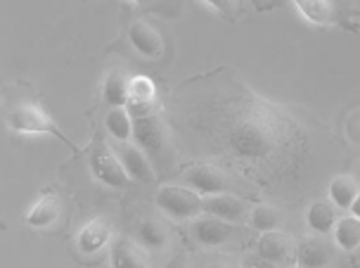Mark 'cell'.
<instances>
[{
  "instance_id": "6da1fadb",
  "label": "cell",
  "mask_w": 360,
  "mask_h": 268,
  "mask_svg": "<svg viewBox=\"0 0 360 268\" xmlns=\"http://www.w3.org/2000/svg\"><path fill=\"white\" fill-rule=\"evenodd\" d=\"M280 126L282 119L275 117V112H270L268 107H259L233 129L230 148L237 157L247 159V162L266 159L280 140Z\"/></svg>"
},
{
  "instance_id": "7a4b0ae2",
  "label": "cell",
  "mask_w": 360,
  "mask_h": 268,
  "mask_svg": "<svg viewBox=\"0 0 360 268\" xmlns=\"http://www.w3.org/2000/svg\"><path fill=\"white\" fill-rule=\"evenodd\" d=\"M8 126L17 133H27V136H38V133H45V136H53L57 140H62L72 152H81V148L76 143L67 138V133H62L60 126L50 119V114L43 110L36 102H22L15 110L8 114Z\"/></svg>"
},
{
  "instance_id": "3957f363",
  "label": "cell",
  "mask_w": 360,
  "mask_h": 268,
  "mask_svg": "<svg viewBox=\"0 0 360 268\" xmlns=\"http://www.w3.org/2000/svg\"><path fill=\"white\" fill-rule=\"evenodd\" d=\"M154 204H157L166 216H171V219H176V221L195 219L197 214L204 212L199 193L185 190V188H180V185H164V188H159L157 195H154Z\"/></svg>"
},
{
  "instance_id": "277c9868",
  "label": "cell",
  "mask_w": 360,
  "mask_h": 268,
  "mask_svg": "<svg viewBox=\"0 0 360 268\" xmlns=\"http://www.w3.org/2000/svg\"><path fill=\"white\" fill-rule=\"evenodd\" d=\"M90 171L107 188H128L133 181L124 169V164H121L119 155H114L102 140H98L90 150Z\"/></svg>"
},
{
  "instance_id": "5b68a950",
  "label": "cell",
  "mask_w": 360,
  "mask_h": 268,
  "mask_svg": "<svg viewBox=\"0 0 360 268\" xmlns=\"http://www.w3.org/2000/svg\"><path fill=\"white\" fill-rule=\"evenodd\" d=\"M133 138L138 143V148L145 152L147 157H152L154 162H162L164 155H169V138L166 131L154 114L150 117H138L133 119Z\"/></svg>"
},
{
  "instance_id": "8992f818",
  "label": "cell",
  "mask_w": 360,
  "mask_h": 268,
  "mask_svg": "<svg viewBox=\"0 0 360 268\" xmlns=\"http://www.w3.org/2000/svg\"><path fill=\"white\" fill-rule=\"evenodd\" d=\"M183 181L199 195H218L228 190V176L211 164H197V167L188 169Z\"/></svg>"
},
{
  "instance_id": "52a82bcc",
  "label": "cell",
  "mask_w": 360,
  "mask_h": 268,
  "mask_svg": "<svg viewBox=\"0 0 360 268\" xmlns=\"http://www.w3.org/2000/svg\"><path fill=\"white\" fill-rule=\"evenodd\" d=\"M259 254L268 264H289L297 261V247L294 240L287 233L280 231H266L259 240Z\"/></svg>"
},
{
  "instance_id": "ba28073f",
  "label": "cell",
  "mask_w": 360,
  "mask_h": 268,
  "mask_svg": "<svg viewBox=\"0 0 360 268\" xmlns=\"http://www.w3.org/2000/svg\"><path fill=\"white\" fill-rule=\"evenodd\" d=\"M154 100H157V88L147 76H133L128 84V112L133 119L150 117L154 112Z\"/></svg>"
},
{
  "instance_id": "9c48e42d",
  "label": "cell",
  "mask_w": 360,
  "mask_h": 268,
  "mask_svg": "<svg viewBox=\"0 0 360 268\" xmlns=\"http://www.w3.org/2000/svg\"><path fill=\"white\" fill-rule=\"evenodd\" d=\"M192 235H195V240L202 247H218L223 242H228V238L233 235V226H230V221L207 214L202 219H195Z\"/></svg>"
},
{
  "instance_id": "30bf717a",
  "label": "cell",
  "mask_w": 360,
  "mask_h": 268,
  "mask_svg": "<svg viewBox=\"0 0 360 268\" xmlns=\"http://www.w3.org/2000/svg\"><path fill=\"white\" fill-rule=\"evenodd\" d=\"M128 41H131V46L143 57H147V60H157V57H162L164 53V41H162V36H159V31L154 29L152 24L143 22V19L131 24V29H128Z\"/></svg>"
},
{
  "instance_id": "8fae6325",
  "label": "cell",
  "mask_w": 360,
  "mask_h": 268,
  "mask_svg": "<svg viewBox=\"0 0 360 268\" xmlns=\"http://www.w3.org/2000/svg\"><path fill=\"white\" fill-rule=\"evenodd\" d=\"M117 155H119L121 164H124V169L128 171V176H131L133 181L152 183V178H154L152 164H150V159H147V155L138 148V145H133L131 140H126V143H119Z\"/></svg>"
},
{
  "instance_id": "7c38bea8",
  "label": "cell",
  "mask_w": 360,
  "mask_h": 268,
  "mask_svg": "<svg viewBox=\"0 0 360 268\" xmlns=\"http://www.w3.org/2000/svg\"><path fill=\"white\" fill-rule=\"evenodd\" d=\"M202 209L204 214L218 216V219L225 221H240L244 212H247V204H244L240 197L228 195V193H218V195H204L202 197Z\"/></svg>"
},
{
  "instance_id": "4fadbf2b",
  "label": "cell",
  "mask_w": 360,
  "mask_h": 268,
  "mask_svg": "<svg viewBox=\"0 0 360 268\" xmlns=\"http://www.w3.org/2000/svg\"><path fill=\"white\" fill-rule=\"evenodd\" d=\"M60 214H62V200H60V195L45 193L41 200H38L34 207L29 209L27 223H29L31 228H50V226H55V223H57Z\"/></svg>"
},
{
  "instance_id": "5bb4252c",
  "label": "cell",
  "mask_w": 360,
  "mask_h": 268,
  "mask_svg": "<svg viewBox=\"0 0 360 268\" xmlns=\"http://www.w3.org/2000/svg\"><path fill=\"white\" fill-rule=\"evenodd\" d=\"M79 250L83 254H95L109 242V223L105 219H93L81 228L79 233Z\"/></svg>"
},
{
  "instance_id": "9a60e30c",
  "label": "cell",
  "mask_w": 360,
  "mask_h": 268,
  "mask_svg": "<svg viewBox=\"0 0 360 268\" xmlns=\"http://www.w3.org/2000/svg\"><path fill=\"white\" fill-rule=\"evenodd\" d=\"M294 5L304 15L308 22L318 24V27H327V24L339 22L337 19V8L332 0H294Z\"/></svg>"
},
{
  "instance_id": "2e32d148",
  "label": "cell",
  "mask_w": 360,
  "mask_h": 268,
  "mask_svg": "<svg viewBox=\"0 0 360 268\" xmlns=\"http://www.w3.org/2000/svg\"><path fill=\"white\" fill-rule=\"evenodd\" d=\"M306 223L313 233L327 235L334 231V223H337V212H334V202H313L306 212Z\"/></svg>"
},
{
  "instance_id": "e0dca14e",
  "label": "cell",
  "mask_w": 360,
  "mask_h": 268,
  "mask_svg": "<svg viewBox=\"0 0 360 268\" xmlns=\"http://www.w3.org/2000/svg\"><path fill=\"white\" fill-rule=\"evenodd\" d=\"M332 261L330 247L318 238H308L297 247V264L299 266H325Z\"/></svg>"
},
{
  "instance_id": "ac0fdd59",
  "label": "cell",
  "mask_w": 360,
  "mask_h": 268,
  "mask_svg": "<svg viewBox=\"0 0 360 268\" xmlns=\"http://www.w3.org/2000/svg\"><path fill=\"white\" fill-rule=\"evenodd\" d=\"M105 126L117 143H126L133 138V117L128 112V107H112L105 117Z\"/></svg>"
},
{
  "instance_id": "d6986e66",
  "label": "cell",
  "mask_w": 360,
  "mask_h": 268,
  "mask_svg": "<svg viewBox=\"0 0 360 268\" xmlns=\"http://www.w3.org/2000/svg\"><path fill=\"white\" fill-rule=\"evenodd\" d=\"M128 84L131 79H126L121 72H109L102 86V95L109 107H126L128 105Z\"/></svg>"
},
{
  "instance_id": "ffe728a7",
  "label": "cell",
  "mask_w": 360,
  "mask_h": 268,
  "mask_svg": "<svg viewBox=\"0 0 360 268\" xmlns=\"http://www.w3.org/2000/svg\"><path fill=\"white\" fill-rule=\"evenodd\" d=\"M360 193L358 183L353 176H337L332 178L330 183V200L334 202V207H342V209H351L353 200H356V195Z\"/></svg>"
},
{
  "instance_id": "44dd1931",
  "label": "cell",
  "mask_w": 360,
  "mask_h": 268,
  "mask_svg": "<svg viewBox=\"0 0 360 268\" xmlns=\"http://www.w3.org/2000/svg\"><path fill=\"white\" fill-rule=\"evenodd\" d=\"M334 240H337V245L342 247V250L351 252L356 250L360 245V219L356 216H346V219H339L334 223Z\"/></svg>"
},
{
  "instance_id": "7402d4cb",
  "label": "cell",
  "mask_w": 360,
  "mask_h": 268,
  "mask_svg": "<svg viewBox=\"0 0 360 268\" xmlns=\"http://www.w3.org/2000/svg\"><path fill=\"white\" fill-rule=\"evenodd\" d=\"M112 264L114 266H145L147 257L128 238H117L112 245Z\"/></svg>"
},
{
  "instance_id": "603a6c76",
  "label": "cell",
  "mask_w": 360,
  "mask_h": 268,
  "mask_svg": "<svg viewBox=\"0 0 360 268\" xmlns=\"http://www.w3.org/2000/svg\"><path fill=\"white\" fill-rule=\"evenodd\" d=\"M138 242L143 247H150V250H164L169 245V233L162 223L157 221H143L138 226Z\"/></svg>"
},
{
  "instance_id": "cb8c5ba5",
  "label": "cell",
  "mask_w": 360,
  "mask_h": 268,
  "mask_svg": "<svg viewBox=\"0 0 360 268\" xmlns=\"http://www.w3.org/2000/svg\"><path fill=\"white\" fill-rule=\"evenodd\" d=\"M249 223H252V228H256V231L266 233V231H275V228L280 226L282 216H280V212L275 207H268V204H259V207H254Z\"/></svg>"
},
{
  "instance_id": "d4e9b609",
  "label": "cell",
  "mask_w": 360,
  "mask_h": 268,
  "mask_svg": "<svg viewBox=\"0 0 360 268\" xmlns=\"http://www.w3.org/2000/svg\"><path fill=\"white\" fill-rule=\"evenodd\" d=\"M211 10H216L218 15L228 22H235L237 17V10H240V0H204Z\"/></svg>"
},
{
  "instance_id": "484cf974",
  "label": "cell",
  "mask_w": 360,
  "mask_h": 268,
  "mask_svg": "<svg viewBox=\"0 0 360 268\" xmlns=\"http://www.w3.org/2000/svg\"><path fill=\"white\" fill-rule=\"evenodd\" d=\"M351 214L356 216V219H360V193L356 195V200H353V204H351Z\"/></svg>"
},
{
  "instance_id": "4316f807",
  "label": "cell",
  "mask_w": 360,
  "mask_h": 268,
  "mask_svg": "<svg viewBox=\"0 0 360 268\" xmlns=\"http://www.w3.org/2000/svg\"><path fill=\"white\" fill-rule=\"evenodd\" d=\"M133 3H157V0H133Z\"/></svg>"
}]
</instances>
